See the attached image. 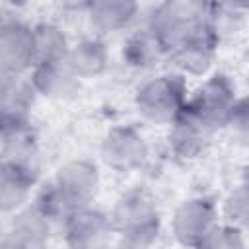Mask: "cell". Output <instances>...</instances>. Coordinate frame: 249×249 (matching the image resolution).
<instances>
[{"label":"cell","mask_w":249,"mask_h":249,"mask_svg":"<svg viewBox=\"0 0 249 249\" xmlns=\"http://www.w3.org/2000/svg\"><path fill=\"white\" fill-rule=\"evenodd\" d=\"M237 101L239 99L235 97V88L228 76L216 74L195 91L185 109L214 132L230 124Z\"/></svg>","instance_id":"cell-4"},{"label":"cell","mask_w":249,"mask_h":249,"mask_svg":"<svg viewBox=\"0 0 249 249\" xmlns=\"http://www.w3.org/2000/svg\"><path fill=\"white\" fill-rule=\"evenodd\" d=\"M53 183L64 195V198L72 204L74 210L89 206L99 189V173L91 161L72 160L58 167Z\"/></svg>","instance_id":"cell-9"},{"label":"cell","mask_w":249,"mask_h":249,"mask_svg":"<svg viewBox=\"0 0 249 249\" xmlns=\"http://www.w3.org/2000/svg\"><path fill=\"white\" fill-rule=\"evenodd\" d=\"M148 144L132 126H113L101 142V160L117 173H130L144 165Z\"/></svg>","instance_id":"cell-7"},{"label":"cell","mask_w":249,"mask_h":249,"mask_svg":"<svg viewBox=\"0 0 249 249\" xmlns=\"http://www.w3.org/2000/svg\"><path fill=\"white\" fill-rule=\"evenodd\" d=\"M35 93L37 91H35L31 80H23L21 76L2 74V88H0L2 123L29 121V109L33 105Z\"/></svg>","instance_id":"cell-15"},{"label":"cell","mask_w":249,"mask_h":249,"mask_svg":"<svg viewBox=\"0 0 249 249\" xmlns=\"http://www.w3.org/2000/svg\"><path fill=\"white\" fill-rule=\"evenodd\" d=\"M138 14V4L130 0H99L88 4V18L91 27L101 33H117L126 29Z\"/></svg>","instance_id":"cell-16"},{"label":"cell","mask_w":249,"mask_h":249,"mask_svg":"<svg viewBox=\"0 0 249 249\" xmlns=\"http://www.w3.org/2000/svg\"><path fill=\"white\" fill-rule=\"evenodd\" d=\"M228 126L233 130V134L243 144L249 146V99H239L237 101Z\"/></svg>","instance_id":"cell-24"},{"label":"cell","mask_w":249,"mask_h":249,"mask_svg":"<svg viewBox=\"0 0 249 249\" xmlns=\"http://www.w3.org/2000/svg\"><path fill=\"white\" fill-rule=\"evenodd\" d=\"M33 31H35V45H37V62L66 58L70 45L58 25L39 23L33 27Z\"/></svg>","instance_id":"cell-21"},{"label":"cell","mask_w":249,"mask_h":249,"mask_svg":"<svg viewBox=\"0 0 249 249\" xmlns=\"http://www.w3.org/2000/svg\"><path fill=\"white\" fill-rule=\"evenodd\" d=\"M51 222L35 208L16 212L2 235V249H47Z\"/></svg>","instance_id":"cell-11"},{"label":"cell","mask_w":249,"mask_h":249,"mask_svg":"<svg viewBox=\"0 0 249 249\" xmlns=\"http://www.w3.org/2000/svg\"><path fill=\"white\" fill-rule=\"evenodd\" d=\"M216 49H218V33H216L212 19H210L204 25H200L189 39H185L169 54V58L185 74L202 76L212 66L214 56H216Z\"/></svg>","instance_id":"cell-10"},{"label":"cell","mask_w":249,"mask_h":249,"mask_svg":"<svg viewBox=\"0 0 249 249\" xmlns=\"http://www.w3.org/2000/svg\"><path fill=\"white\" fill-rule=\"evenodd\" d=\"M113 231L111 216L91 206L76 210L62 224L68 249H103Z\"/></svg>","instance_id":"cell-8"},{"label":"cell","mask_w":249,"mask_h":249,"mask_svg":"<svg viewBox=\"0 0 249 249\" xmlns=\"http://www.w3.org/2000/svg\"><path fill=\"white\" fill-rule=\"evenodd\" d=\"M109 216L123 249H150L158 239L160 212L152 195L142 189L124 193Z\"/></svg>","instance_id":"cell-1"},{"label":"cell","mask_w":249,"mask_h":249,"mask_svg":"<svg viewBox=\"0 0 249 249\" xmlns=\"http://www.w3.org/2000/svg\"><path fill=\"white\" fill-rule=\"evenodd\" d=\"M187 88L181 76L161 74L142 84L134 95L136 111L154 124H171L187 107Z\"/></svg>","instance_id":"cell-3"},{"label":"cell","mask_w":249,"mask_h":249,"mask_svg":"<svg viewBox=\"0 0 249 249\" xmlns=\"http://www.w3.org/2000/svg\"><path fill=\"white\" fill-rule=\"evenodd\" d=\"M66 62L70 70L78 76V80H88L99 76L109 62L107 47L101 39H82L76 45H70Z\"/></svg>","instance_id":"cell-18"},{"label":"cell","mask_w":249,"mask_h":249,"mask_svg":"<svg viewBox=\"0 0 249 249\" xmlns=\"http://www.w3.org/2000/svg\"><path fill=\"white\" fill-rule=\"evenodd\" d=\"M210 6L200 2H163L148 19V29L169 56L200 25L212 19Z\"/></svg>","instance_id":"cell-2"},{"label":"cell","mask_w":249,"mask_h":249,"mask_svg":"<svg viewBox=\"0 0 249 249\" xmlns=\"http://www.w3.org/2000/svg\"><path fill=\"white\" fill-rule=\"evenodd\" d=\"M33 208L43 216L47 218L49 222H58V224H64L76 210L72 208V204L64 198V195L58 191V187L53 183V179L49 183H45L37 195H35V204Z\"/></svg>","instance_id":"cell-20"},{"label":"cell","mask_w":249,"mask_h":249,"mask_svg":"<svg viewBox=\"0 0 249 249\" xmlns=\"http://www.w3.org/2000/svg\"><path fill=\"white\" fill-rule=\"evenodd\" d=\"M29 80L35 91L49 99H68L80 88V80L70 70L66 58L37 62L31 70Z\"/></svg>","instance_id":"cell-13"},{"label":"cell","mask_w":249,"mask_h":249,"mask_svg":"<svg viewBox=\"0 0 249 249\" xmlns=\"http://www.w3.org/2000/svg\"><path fill=\"white\" fill-rule=\"evenodd\" d=\"M37 183V173L19 167L10 161H2L0 169V206L2 212H18L27 200L33 185Z\"/></svg>","instance_id":"cell-17"},{"label":"cell","mask_w":249,"mask_h":249,"mask_svg":"<svg viewBox=\"0 0 249 249\" xmlns=\"http://www.w3.org/2000/svg\"><path fill=\"white\" fill-rule=\"evenodd\" d=\"M196 249H247L243 233L231 224H218Z\"/></svg>","instance_id":"cell-23"},{"label":"cell","mask_w":249,"mask_h":249,"mask_svg":"<svg viewBox=\"0 0 249 249\" xmlns=\"http://www.w3.org/2000/svg\"><path fill=\"white\" fill-rule=\"evenodd\" d=\"M224 216L228 224L243 230L249 228V181L239 183L224 200Z\"/></svg>","instance_id":"cell-22"},{"label":"cell","mask_w":249,"mask_h":249,"mask_svg":"<svg viewBox=\"0 0 249 249\" xmlns=\"http://www.w3.org/2000/svg\"><path fill=\"white\" fill-rule=\"evenodd\" d=\"M218 226L216 206L202 196L183 200L171 218V231L177 243L189 249H196L204 237Z\"/></svg>","instance_id":"cell-6"},{"label":"cell","mask_w":249,"mask_h":249,"mask_svg":"<svg viewBox=\"0 0 249 249\" xmlns=\"http://www.w3.org/2000/svg\"><path fill=\"white\" fill-rule=\"evenodd\" d=\"M2 161L16 163L39 175V144L29 121L2 123Z\"/></svg>","instance_id":"cell-12"},{"label":"cell","mask_w":249,"mask_h":249,"mask_svg":"<svg viewBox=\"0 0 249 249\" xmlns=\"http://www.w3.org/2000/svg\"><path fill=\"white\" fill-rule=\"evenodd\" d=\"M210 136H212V130L185 109L171 123L169 146L181 158H196L208 146Z\"/></svg>","instance_id":"cell-14"},{"label":"cell","mask_w":249,"mask_h":249,"mask_svg":"<svg viewBox=\"0 0 249 249\" xmlns=\"http://www.w3.org/2000/svg\"><path fill=\"white\" fill-rule=\"evenodd\" d=\"M37 64L35 31L16 18H4L0 23V66L6 76H21Z\"/></svg>","instance_id":"cell-5"},{"label":"cell","mask_w":249,"mask_h":249,"mask_svg":"<svg viewBox=\"0 0 249 249\" xmlns=\"http://www.w3.org/2000/svg\"><path fill=\"white\" fill-rule=\"evenodd\" d=\"M163 54H165L163 49L160 47V43L156 41V37L148 29V25L134 31L132 35H128V39L123 47V58L130 66H136V68H150Z\"/></svg>","instance_id":"cell-19"}]
</instances>
